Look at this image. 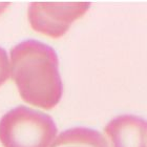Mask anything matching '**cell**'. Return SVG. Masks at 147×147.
Segmentation results:
<instances>
[{"label":"cell","instance_id":"cell-1","mask_svg":"<svg viewBox=\"0 0 147 147\" xmlns=\"http://www.w3.org/2000/svg\"><path fill=\"white\" fill-rule=\"evenodd\" d=\"M11 77L28 104L52 108L60 96L57 60L52 49L36 40L14 46L9 55Z\"/></svg>","mask_w":147,"mask_h":147},{"label":"cell","instance_id":"cell-2","mask_svg":"<svg viewBox=\"0 0 147 147\" xmlns=\"http://www.w3.org/2000/svg\"><path fill=\"white\" fill-rule=\"evenodd\" d=\"M54 135L51 118L26 106L9 110L0 120V142L4 147H47Z\"/></svg>","mask_w":147,"mask_h":147},{"label":"cell","instance_id":"cell-3","mask_svg":"<svg viewBox=\"0 0 147 147\" xmlns=\"http://www.w3.org/2000/svg\"><path fill=\"white\" fill-rule=\"evenodd\" d=\"M9 76H11L9 58L5 51L2 47H0V86L9 79Z\"/></svg>","mask_w":147,"mask_h":147},{"label":"cell","instance_id":"cell-4","mask_svg":"<svg viewBox=\"0 0 147 147\" xmlns=\"http://www.w3.org/2000/svg\"><path fill=\"white\" fill-rule=\"evenodd\" d=\"M9 4V3H7V2H0V14L3 13L6 9H7Z\"/></svg>","mask_w":147,"mask_h":147}]
</instances>
